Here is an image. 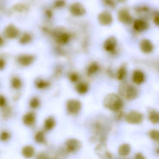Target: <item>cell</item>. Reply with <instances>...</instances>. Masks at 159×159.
<instances>
[{
  "instance_id": "6da1fadb",
  "label": "cell",
  "mask_w": 159,
  "mask_h": 159,
  "mask_svg": "<svg viewBox=\"0 0 159 159\" xmlns=\"http://www.w3.org/2000/svg\"><path fill=\"white\" fill-rule=\"evenodd\" d=\"M103 104L106 109L113 112H118L122 109L123 102L119 95L116 93H110L105 97Z\"/></svg>"
},
{
  "instance_id": "7a4b0ae2",
  "label": "cell",
  "mask_w": 159,
  "mask_h": 159,
  "mask_svg": "<svg viewBox=\"0 0 159 159\" xmlns=\"http://www.w3.org/2000/svg\"><path fill=\"white\" fill-rule=\"evenodd\" d=\"M119 92L120 97L129 101H133L137 98L138 91L137 88L130 83L123 82L119 85Z\"/></svg>"
},
{
  "instance_id": "3957f363",
  "label": "cell",
  "mask_w": 159,
  "mask_h": 159,
  "mask_svg": "<svg viewBox=\"0 0 159 159\" xmlns=\"http://www.w3.org/2000/svg\"><path fill=\"white\" fill-rule=\"evenodd\" d=\"M95 152L101 159H112V155L107 149V146L103 142L99 144L95 147Z\"/></svg>"
},
{
  "instance_id": "277c9868",
  "label": "cell",
  "mask_w": 159,
  "mask_h": 159,
  "mask_svg": "<svg viewBox=\"0 0 159 159\" xmlns=\"http://www.w3.org/2000/svg\"><path fill=\"white\" fill-rule=\"evenodd\" d=\"M81 102L77 99H70L66 103L67 111L72 115H75L78 113L81 110Z\"/></svg>"
},
{
  "instance_id": "5b68a950",
  "label": "cell",
  "mask_w": 159,
  "mask_h": 159,
  "mask_svg": "<svg viewBox=\"0 0 159 159\" xmlns=\"http://www.w3.org/2000/svg\"><path fill=\"white\" fill-rule=\"evenodd\" d=\"M143 118L142 113L137 111H132L126 116V120L129 124H139L143 122Z\"/></svg>"
},
{
  "instance_id": "8992f818",
  "label": "cell",
  "mask_w": 159,
  "mask_h": 159,
  "mask_svg": "<svg viewBox=\"0 0 159 159\" xmlns=\"http://www.w3.org/2000/svg\"><path fill=\"white\" fill-rule=\"evenodd\" d=\"M98 20L99 23L103 26H109L113 23V16L109 11L104 10L98 15Z\"/></svg>"
},
{
  "instance_id": "52a82bcc",
  "label": "cell",
  "mask_w": 159,
  "mask_h": 159,
  "mask_svg": "<svg viewBox=\"0 0 159 159\" xmlns=\"http://www.w3.org/2000/svg\"><path fill=\"white\" fill-rule=\"evenodd\" d=\"M119 21L124 24H129L133 21V17L129 11L126 8H121L119 9L118 14Z\"/></svg>"
},
{
  "instance_id": "ba28073f",
  "label": "cell",
  "mask_w": 159,
  "mask_h": 159,
  "mask_svg": "<svg viewBox=\"0 0 159 159\" xmlns=\"http://www.w3.org/2000/svg\"><path fill=\"white\" fill-rule=\"evenodd\" d=\"M35 60L34 56L31 54H24L20 55L17 59L18 63L22 67H26L32 64Z\"/></svg>"
},
{
  "instance_id": "9c48e42d",
  "label": "cell",
  "mask_w": 159,
  "mask_h": 159,
  "mask_svg": "<svg viewBox=\"0 0 159 159\" xmlns=\"http://www.w3.org/2000/svg\"><path fill=\"white\" fill-rule=\"evenodd\" d=\"M70 11L73 16H82L86 14L85 7L79 2L73 3L70 7Z\"/></svg>"
},
{
  "instance_id": "30bf717a",
  "label": "cell",
  "mask_w": 159,
  "mask_h": 159,
  "mask_svg": "<svg viewBox=\"0 0 159 159\" xmlns=\"http://www.w3.org/2000/svg\"><path fill=\"white\" fill-rule=\"evenodd\" d=\"M54 35L56 42L60 44H65L68 43L70 40V36L69 34L66 32L61 30L54 32Z\"/></svg>"
},
{
  "instance_id": "8fae6325",
  "label": "cell",
  "mask_w": 159,
  "mask_h": 159,
  "mask_svg": "<svg viewBox=\"0 0 159 159\" xmlns=\"http://www.w3.org/2000/svg\"><path fill=\"white\" fill-rule=\"evenodd\" d=\"M82 147V143L77 139H69L66 143V150L68 152H75L78 151Z\"/></svg>"
},
{
  "instance_id": "7c38bea8",
  "label": "cell",
  "mask_w": 159,
  "mask_h": 159,
  "mask_svg": "<svg viewBox=\"0 0 159 159\" xmlns=\"http://www.w3.org/2000/svg\"><path fill=\"white\" fill-rule=\"evenodd\" d=\"M117 46V40L115 36H111L105 40L104 43V48L105 51L113 52L115 50Z\"/></svg>"
},
{
  "instance_id": "4fadbf2b",
  "label": "cell",
  "mask_w": 159,
  "mask_h": 159,
  "mask_svg": "<svg viewBox=\"0 0 159 159\" xmlns=\"http://www.w3.org/2000/svg\"><path fill=\"white\" fill-rule=\"evenodd\" d=\"M36 120V115L33 112H28L24 114L22 118L23 124L28 127H33L35 124Z\"/></svg>"
},
{
  "instance_id": "5bb4252c",
  "label": "cell",
  "mask_w": 159,
  "mask_h": 159,
  "mask_svg": "<svg viewBox=\"0 0 159 159\" xmlns=\"http://www.w3.org/2000/svg\"><path fill=\"white\" fill-rule=\"evenodd\" d=\"M140 46L141 50L145 54H149L154 50V45L148 39H143L140 42Z\"/></svg>"
},
{
  "instance_id": "9a60e30c",
  "label": "cell",
  "mask_w": 159,
  "mask_h": 159,
  "mask_svg": "<svg viewBox=\"0 0 159 159\" xmlns=\"http://www.w3.org/2000/svg\"><path fill=\"white\" fill-rule=\"evenodd\" d=\"M4 34L7 38L13 39L17 38L19 34L18 29L13 25H9L5 29Z\"/></svg>"
},
{
  "instance_id": "2e32d148",
  "label": "cell",
  "mask_w": 159,
  "mask_h": 159,
  "mask_svg": "<svg viewBox=\"0 0 159 159\" xmlns=\"http://www.w3.org/2000/svg\"><path fill=\"white\" fill-rule=\"evenodd\" d=\"M133 27L136 31L142 32L148 29V24L143 19H137L133 21Z\"/></svg>"
},
{
  "instance_id": "e0dca14e",
  "label": "cell",
  "mask_w": 159,
  "mask_h": 159,
  "mask_svg": "<svg viewBox=\"0 0 159 159\" xmlns=\"http://www.w3.org/2000/svg\"><path fill=\"white\" fill-rule=\"evenodd\" d=\"M21 153L23 157L26 159L33 157L35 154V149L31 145L24 146L21 150Z\"/></svg>"
},
{
  "instance_id": "ac0fdd59",
  "label": "cell",
  "mask_w": 159,
  "mask_h": 159,
  "mask_svg": "<svg viewBox=\"0 0 159 159\" xmlns=\"http://www.w3.org/2000/svg\"><path fill=\"white\" fill-rule=\"evenodd\" d=\"M132 80L135 84L140 85L144 81V74L142 71L136 70L134 71L133 74Z\"/></svg>"
},
{
  "instance_id": "d6986e66",
  "label": "cell",
  "mask_w": 159,
  "mask_h": 159,
  "mask_svg": "<svg viewBox=\"0 0 159 159\" xmlns=\"http://www.w3.org/2000/svg\"><path fill=\"white\" fill-rule=\"evenodd\" d=\"M56 123V120L53 117H48L44 121L43 125L44 130L46 131L51 130L55 128Z\"/></svg>"
},
{
  "instance_id": "ffe728a7",
  "label": "cell",
  "mask_w": 159,
  "mask_h": 159,
  "mask_svg": "<svg viewBox=\"0 0 159 159\" xmlns=\"http://www.w3.org/2000/svg\"><path fill=\"white\" fill-rule=\"evenodd\" d=\"M148 118L153 124H158L159 122V114L158 112L156 109L152 107L148 108Z\"/></svg>"
},
{
  "instance_id": "44dd1931",
  "label": "cell",
  "mask_w": 159,
  "mask_h": 159,
  "mask_svg": "<svg viewBox=\"0 0 159 159\" xmlns=\"http://www.w3.org/2000/svg\"><path fill=\"white\" fill-rule=\"evenodd\" d=\"M34 140L35 143L39 144H44L46 143L45 135L43 131H38L35 134Z\"/></svg>"
},
{
  "instance_id": "7402d4cb",
  "label": "cell",
  "mask_w": 159,
  "mask_h": 159,
  "mask_svg": "<svg viewBox=\"0 0 159 159\" xmlns=\"http://www.w3.org/2000/svg\"><path fill=\"white\" fill-rule=\"evenodd\" d=\"M131 148L129 144L125 143L121 145L119 148L118 152L119 155L122 157L127 156L130 153Z\"/></svg>"
},
{
  "instance_id": "603a6c76",
  "label": "cell",
  "mask_w": 159,
  "mask_h": 159,
  "mask_svg": "<svg viewBox=\"0 0 159 159\" xmlns=\"http://www.w3.org/2000/svg\"><path fill=\"white\" fill-rule=\"evenodd\" d=\"M50 82L48 80L43 79H38L35 82V86L39 89H44L50 86Z\"/></svg>"
},
{
  "instance_id": "cb8c5ba5",
  "label": "cell",
  "mask_w": 159,
  "mask_h": 159,
  "mask_svg": "<svg viewBox=\"0 0 159 159\" xmlns=\"http://www.w3.org/2000/svg\"><path fill=\"white\" fill-rule=\"evenodd\" d=\"M100 67L99 65L96 62H92L90 65H89L87 70L88 75H91L94 74L98 71Z\"/></svg>"
},
{
  "instance_id": "d4e9b609",
  "label": "cell",
  "mask_w": 159,
  "mask_h": 159,
  "mask_svg": "<svg viewBox=\"0 0 159 159\" xmlns=\"http://www.w3.org/2000/svg\"><path fill=\"white\" fill-rule=\"evenodd\" d=\"M89 87L87 84L86 83H79L76 86V90L78 93L81 94H84L87 93L88 91Z\"/></svg>"
},
{
  "instance_id": "484cf974",
  "label": "cell",
  "mask_w": 159,
  "mask_h": 159,
  "mask_svg": "<svg viewBox=\"0 0 159 159\" xmlns=\"http://www.w3.org/2000/svg\"><path fill=\"white\" fill-rule=\"evenodd\" d=\"M11 87L15 89H19L22 87V81L18 77H14L11 81Z\"/></svg>"
},
{
  "instance_id": "4316f807",
  "label": "cell",
  "mask_w": 159,
  "mask_h": 159,
  "mask_svg": "<svg viewBox=\"0 0 159 159\" xmlns=\"http://www.w3.org/2000/svg\"><path fill=\"white\" fill-rule=\"evenodd\" d=\"M127 68L125 65H122L119 69L117 73V78L119 80H122L127 75Z\"/></svg>"
},
{
  "instance_id": "83f0119b",
  "label": "cell",
  "mask_w": 159,
  "mask_h": 159,
  "mask_svg": "<svg viewBox=\"0 0 159 159\" xmlns=\"http://www.w3.org/2000/svg\"><path fill=\"white\" fill-rule=\"evenodd\" d=\"M32 36L28 33H24L20 38L19 43L21 44L25 45L29 43L31 41Z\"/></svg>"
},
{
  "instance_id": "f1b7e54d",
  "label": "cell",
  "mask_w": 159,
  "mask_h": 159,
  "mask_svg": "<svg viewBox=\"0 0 159 159\" xmlns=\"http://www.w3.org/2000/svg\"><path fill=\"white\" fill-rule=\"evenodd\" d=\"M11 137V134L7 131L4 130L0 133V141L3 143L9 141Z\"/></svg>"
},
{
  "instance_id": "f546056e",
  "label": "cell",
  "mask_w": 159,
  "mask_h": 159,
  "mask_svg": "<svg viewBox=\"0 0 159 159\" xmlns=\"http://www.w3.org/2000/svg\"><path fill=\"white\" fill-rule=\"evenodd\" d=\"M150 10H149V7L145 6H141L137 7L135 9L137 14L140 15H146V14L148 13Z\"/></svg>"
},
{
  "instance_id": "4dcf8cb0",
  "label": "cell",
  "mask_w": 159,
  "mask_h": 159,
  "mask_svg": "<svg viewBox=\"0 0 159 159\" xmlns=\"http://www.w3.org/2000/svg\"><path fill=\"white\" fill-rule=\"evenodd\" d=\"M30 106L33 109H36L39 107L40 105V101L39 98L34 97L30 99L29 102Z\"/></svg>"
},
{
  "instance_id": "1f68e13d",
  "label": "cell",
  "mask_w": 159,
  "mask_h": 159,
  "mask_svg": "<svg viewBox=\"0 0 159 159\" xmlns=\"http://www.w3.org/2000/svg\"><path fill=\"white\" fill-rule=\"evenodd\" d=\"M101 1L104 5L109 8L114 9L116 6V3L115 0H101Z\"/></svg>"
},
{
  "instance_id": "d6a6232c",
  "label": "cell",
  "mask_w": 159,
  "mask_h": 159,
  "mask_svg": "<svg viewBox=\"0 0 159 159\" xmlns=\"http://www.w3.org/2000/svg\"><path fill=\"white\" fill-rule=\"evenodd\" d=\"M149 136L150 138L156 142L159 141V132L157 130H152L149 132Z\"/></svg>"
},
{
  "instance_id": "836d02e7",
  "label": "cell",
  "mask_w": 159,
  "mask_h": 159,
  "mask_svg": "<svg viewBox=\"0 0 159 159\" xmlns=\"http://www.w3.org/2000/svg\"><path fill=\"white\" fill-rule=\"evenodd\" d=\"M35 159H51V158L47 153L41 152L37 155Z\"/></svg>"
},
{
  "instance_id": "e575fe53",
  "label": "cell",
  "mask_w": 159,
  "mask_h": 159,
  "mask_svg": "<svg viewBox=\"0 0 159 159\" xmlns=\"http://www.w3.org/2000/svg\"><path fill=\"white\" fill-rule=\"evenodd\" d=\"M69 79L72 82H76L79 79V76L76 73H72L69 75Z\"/></svg>"
},
{
  "instance_id": "d590c367",
  "label": "cell",
  "mask_w": 159,
  "mask_h": 159,
  "mask_svg": "<svg viewBox=\"0 0 159 159\" xmlns=\"http://www.w3.org/2000/svg\"><path fill=\"white\" fill-rule=\"evenodd\" d=\"M65 5V2L64 0H57L54 3V6L57 8L63 7Z\"/></svg>"
},
{
  "instance_id": "8d00e7d4",
  "label": "cell",
  "mask_w": 159,
  "mask_h": 159,
  "mask_svg": "<svg viewBox=\"0 0 159 159\" xmlns=\"http://www.w3.org/2000/svg\"><path fill=\"white\" fill-rule=\"evenodd\" d=\"M26 8V6L24 5L21 4H18L15 5L14 7V9L19 12H21L25 10Z\"/></svg>"
},
{
  "instance_id": "74e56055",
  "label": "cell",
  "mask_w": 159,
  "mask_h": 159,
  "mask_svg": "<svg viewBox=\"0 0 159 159\" xmlns=\"http://www.w3.org/2000/svg\"><path fill=\"white\" fill-rule=\"evenodd\" d=\"M7 103V100L5 97L2 95H0V107H3Z\"/></svg>"
},
{
  "instance_id": "f35d334b",
  "label": "cell",
  "mask_w": 159,
  "mask_h": 159,
  "mask_svg": "<svg viewBox=\"0 0 159 159\" xmlns=\"http://www.w3.org/2000/svg\"><path fill=\"white\" fill-rule=\"evenodd\" d=\"M153 20L154 23L157 26H159V13L158 12H156L154 14V18H153Z\"/></svg>"
},
{
  "instance_id": "ab89813d",
  "label": "cell",
  "mask_w": 159,
  "mask_h": 159,
  "mask_svg": "<svg viewBox=\"0 0 159 159\" xmlns=\"http://www.w3.org/2000/svg\"><path fill=\"white\" fill-rule=\"evenodd\" d=\"M6 66V61L0 57V70L4 69Z\"/></svg>"
},
{
  "instance_id": "60d3db41",
  "label": "cell",
  "mask_w": 159,
  "mask_h": 159,
  "mask_svg": "<svg viewBox=\"0 0 159 159\" xmlns=\"http://www.w3.org/2000/svg\"><path fill=\"white\" fill-rule=\"evenodd\" d=\"M135 159H146L143 156L141 153H138L135 156Z\"/></svg>"
},
{
  "instance_id": "b9f144b4",
  "label": "cell",
  "mask_w": 159,
  "mask_h": 159,
  "mask_svg": "<svg viewBox=\"0 0 159 159\" xmlns=\"http://www.w3.org/2000/svg\"><path fill=\"white\" fill-rule=\"evenodd\" d=\"M47 14L48 16L49 17H51L52 16V12L50 11V10H48V11L47 12Z\"/></svg>"
},
{
  "instance_id": "7bdbcfd3",
  "label": "cell",
  "mask_w": 159,
  "mask_h": 159,
  "mask_svg": "<svg viewBox=\"0 0 159 159\" xmlns=\"http://www.w3.org/2000/svg\"><path fill=\"white\" fill-rule=\"evenodd\" d=\"M3 40L2 38V37H0V46L2 45L3 44Z\"/></svg>"
},
{
  "instance_id": "ee69618b",
  "label": "cell",
  "mask_w": 159,
  "mask_h": 159,
  "mask_svg": "<svg viewBox=\"0 0 159 159\" xmlns=\"http://www.w3.org/2000/svg\"><path fill=\"white\" fill-rule=\"evenodd\" d=\"M119 2H126L127 0H117Z\"/></svg>"
}]
</instances>
